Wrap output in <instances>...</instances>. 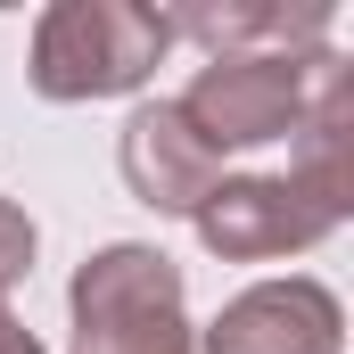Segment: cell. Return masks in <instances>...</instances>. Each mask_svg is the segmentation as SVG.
Masks as SVG:
<instances>
[{
    "instance_id": "1",
    "label": "cell",
    "mask_w": 354,
    "mask_h": 354,
    "mask_svg": "<svg viewBox=\"0 0 354 354\" xmlns=\"http://www.w3.org/2000/svg\"><path fill=\"white\" fill-rule=\"evenodd\" d=\"M174 50L165 8L140 0H50L33 17V50H25V83L50 107H83V99H132L157 75V58Z\"/></svg>"
},
{
    "instance_id": "2",
    "label": "cell",
    "mask_w": 354,
    "mask_h": 354,
    "mask_svg": "<svg viewBox=\"0 0 354 354\" xmlns=\"http://www.w3.org/2000/svg\"><path fill=\"white\" fill-rule=\"evenodd\" d=\"M75 346L66 354H198L189 330V280L149 239H107L66 280Z\"/></svg>"
},
{
    "instance_id": "3",
    "label": "cell",
    "mask_w": 354,
    "mask_h": 354,
    "mask_svg": "<svg viewBox=\"0 0 354 354\" xmlns=\"http://www.w3.org/2000/svg\"><path fill=\"white\" fill-rule=\"evenodd\" d=\"M322 58V50H313ZM313 58H206L174 107L189 115V132L223 157V149H272L305 124V83Z\"/></svg>"
},
{
    "instance_id": "4",
    "label": "cell",
    "mask_w": 354,
    "mask_h": 354,
    "mask_svg": "<svg viewBox=\"0 0 354 354\" xmlns=\"http://www.w3.org/2000/svg\"><path fill=\"white\" fill-rule=\"evenodd\" d=\"M338 346H346V305H338V288L313 280V272L239 288V297L198 330V354H338Z\"/></svg>"
},
{
    "instance_id": "5",
    "label": "cell",
    "mask_w": 354,
    "mask_h": 354,
    "mask_svg": "<svg viewBox=\"0 0 354 354\" xmlns=\"http://www.w3.org/2000/svg\"><path fill=\"white\" fill-rule=\"evenodd\" d=\"M198 248L223 256V264H280V256H305L322 248L338 223H322L280 174H223L206 189V206L189 214Z\"/></svg>"
},
{
    "instance_id": "6",
    "label": "cell",
    "mask_w": 354,
    "mask_h": 354,
    "mask_svg": "<svg viewBox=\"0 0 354 354\" xmlns=\"http://www.w3.org/2000/svg\"><path fill=\"white\" fill-rule=\"evenodd\" d=\"M115 174H124V189L149 214H181L189 223L206 206V189L223 181V157L189 132V115L174 99H140L124 115V132H115Z\"/></svg>"
},
{
    "instance_id": "7",
    "label": "cell",
    "mask_w": 354,
    "mask_h": 354,
    "mask_svg": "<svg viewBox=\"0 0 354 354\" xmlns=\"http://www.w3.org/2000/svg\"><path fill=\"white\" fill-rule=\"evenodd\" d=\"M346 140H354V66L338 50H322L313 58V83H305V124L288 132V174H280L322 223H346L354 214Z\"/></svg>"
},
{
    "instance_id": "8",
    "label": "cell",
    "mask_w": 354,
    "mask_h": 354,
    "mask_svg": "<svg viewBox=\"0 0 354 354\" xmlns=\"http://www.w3.org/2000/svg\"><path fill=\"white\" fill-rule=\"evenodd\" d=\"M330 0H231V8H174L165 33L198 41L206 58H313L330 50Z\"/></svg>"
},
{
    "instance_id": "9",
    "label": "cell",
    "mask_w": 354,
    "mask_h": 354,
    "mask_svg": "<svg viewBox=\"0 0 354 354\" xmlns=\"http://www.w3.org/2000/svg\"><path fill=\"white\" fill-rule=\"evenodd\" d=\"M33 256H41V231H33V214H25L17 198H0V305H8V288L33 272Z\"/></svg>"
},
{
    "instance_id": "10",
    "label": "cell",
    "mask_w": 354,
    "mask_h": 354,
    "mask_svg": "<svg viewBox=\"0 0 354 354\" xmlns=\"http://www.w3.org/2000/svg\"><path fill=\"white\" fill-rule=\"evenodd\" d=\"M0 354H41V338H33V330L8 313V322H0Z\"/></svg>"
},
{
    "instance_id": "11",
    "label": "cell",
    "mask_w": 354,
    "mask_h": 354,
    "mask_svg": "<svg viewBox=\"0 0 354 354\" xmlns=\"http://www.w3.org/2000/svg\"><path fill=\"white\" fill-rule=\"evenodd\" d=\"M0 322H8V305H0Z\"/></svg>"
}]
</instances>
